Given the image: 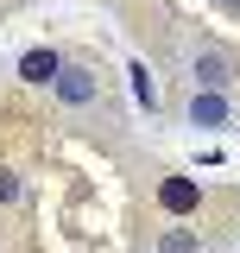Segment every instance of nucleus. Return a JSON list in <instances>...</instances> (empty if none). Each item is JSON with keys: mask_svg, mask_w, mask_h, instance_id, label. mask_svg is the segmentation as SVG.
Listing matches in <instances>:
<instances>
[{"mask_svg": "<svg viewBox=\"0 0 240 253\" xmlns=\"http://www.w3.org/2000/svg\"><path fill=\"white\" fill-rule=\"evenodd\" d=\"M158 203H164L171 215H190V209H202V184H196V177H164Z\"/></svg>", "mask_w": 240, "mask_h": 253, "instance_id": "nucleus-1", "label": "nucleus"}, {"mask_svg": "<svg viewBox=\"0 0 240 253\" xmlns=\"http://www.w3.org/2000/svg\"><path fill=\"white\" fill-rule=\"evenodd\" d=\"M196 83L202 89H228L234 83V57L228 51H196Z\"/></svg>", "mask_w": 240, "mask_h": 253, "instance_id": "nucleus-2", "label": "nucleus"}, {"mask_svg": "<svg viewBox=\"0 0 240 253\" xmlns=\"http://www.w3.org/2000/svg\"><path fill=\"white\" fill-rule=\"evenodd\" d=\"M57 51H26L19 57V83H32V89H44V83H57Z\"/></svg>", "mask_w": 240, "mask_h": 253, "instance_id": "nucleus-3", "label": "nucleus"}, {"mask_svg": "<svg viewBox=\"0 0 240 253\" xmlns=\"http://www.w3.org/2000/svg\"><path fill=\"white\" fill-rule=\"evenodd\" d=\"M57 95L70 108H82V101H95V76L89 70H57Z\"/></svg>", "mask_w": 240, "mask_h": 253, "instance_id": "nucleus-4", "label": "nucleus"}, {"mask_svg": "<svg viewBox=\"0 0 240 253\" xmlns=\"http://www.w3.org/2000/svg\"><path fill=\"white\" fill-rule=\"evenodd\" d=\"M190 121H196V126H215V121H221V95H196V101H190Z\"/></svg>", "mask_w": 240, "mask_h": 253, "instance_id": "nucleus-5", "label": "nucleus"}, {"mask_svg": "<svg viewBox=\"0 0 240 253\" xmlns=\"http://www.w3.org/2000/svg\"><path fill=\"white\" fill-rule=\"evenodd\" d=\"M164 253H196V234H183V228H171V234H164Z\"/></svg>", "mask_w": 240, "mask_h": 253, "instance_id": "nucleus-6", "label": "nucleus"}, {"mask_svg": "<svg viewBox=\"0 0 240 253\" xmlns=\"http://www.w3.org/2000/svg\"><path fill=\"white\" fill-rule=\"evenodd\" d=\"M133 95H139V101L152 108V76H146V63H133Z\"/></svg>", "mask_w": 240, "mask_h": 253, "instance_id": "nucleus-7", "label": "nucleus"}, {"mask_svg": "<svg viewBox=\"0 0 240 253\" xmlns=\"http://www.w3.org/2000/svg\"><path fill=\"white\" fill-rule=\"evenodd\" d=\"M0 203H19V177H13L6 165H0Z\"/></svg>", "mask_w": 240, "mask_h": 253, "instance_id": "nucleus-8", "label": "nucleus"}]
</instances>
